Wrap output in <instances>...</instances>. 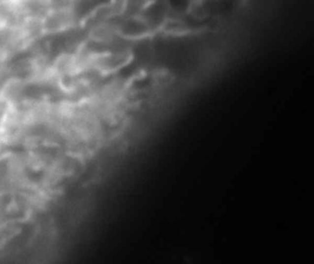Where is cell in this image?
<instances>
[{"instance_id":"6da1fadb","label":"cell","mask_w":314,"mask_h":264,"mask_svg":"<svg viewBox=\"0 0 314 264\" xmlns=\"http://www.w3.org/2000/svg\"><path fill=\"white\" fill-rule=\"evenodd\" d=\"M127 85L123 79L103 80L86 98L78 101L103 122L113 120L121 114L126 101Z\"/></svg>"},{"instance_id":"7a4b0ae2","label":"cell","mask_w":314,"mask_h":264,"mask_svg":"<svg viewBox=\"0 0 314 264\" xmlns=\"http://www.w3.org/2000/svg\"><path fill=\"white\" fill-rule=\"evenodd\" d=\"M44 36H59L81 29V21L71 6H54L42 22Z\"/></svg>"},{"instance_id":"3957f363","label":"cell","mask_w":314,"mask_h":264,"mask_svg":"<svg viewBox=\"0 0 314 264\" xmlns=\"http://www.w3.org/2000/svg\"><path fill=\"white\" fill-rule=\"evenodd\" d=\"M120 36L126 42L132 43L153 35L157 29L144 14H124L116 19Z\"/></svg>"}]
</instances>
